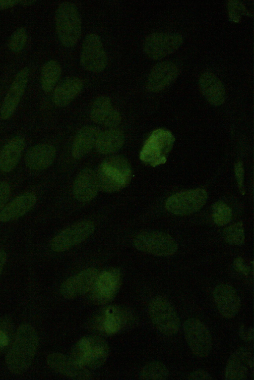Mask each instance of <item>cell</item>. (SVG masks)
I'll return each instance as SVG.
<instances>
[{
	"instance_id": "cell-32",
	"label": "cell",
	"mask_w": 254,
	"mask_h": 380,
	"mask_svg": "<svg viewBox=\"0 0 254 380\" xmlns=\"http://www.w3.org/2000/svg\"><path fill=\"white\" fill-rule=\"evenodd\" d=\"M212 217L214 222L220 226L229 223L232 219V212L231 208L222 202L215 203L212 207Z\"/></svg>"
},
{
	"instance_id": "cell-2",
	"label": "cell",
	"mask_w": 254,
	"mask_h": 380,
	"mask_svg": "<svg viewBox=\"0 0 254 380\" xmlns=\"http://www.w3.org/2000/svg\"><path fill=\"white\" fill-rule=\"evenodd\" d=\"M96 175L99 190L110 193L120 190L128 184L131 170L125 158L113 156L101 163Z\"/></svg>"
},
{
	"instance_id": "cell-14",
	"label": "cell",
	"mask_w": 254,
	"mask_h": 380,
	"mask_svg": "<svg viewBox=\"0 0 254 380\" xmlns=\"http://www.w3.org/2000/svg\"><path fill=\"white\" fill-rule=\"evenodd\" d=\"M127 313L116 305L107 306L102 308L93 318L94 329L106 334L118 332L127 321Z\"/></svg>"
},
{
	"instance_id": "cell-25",
	"label": "cell",
	"mask_w": 254,
	"mask_h": 380,
	"mask_svg": "<svg viewBox=\"0 0 254 380\" xmlns=\"http://www.w3.org/2000/svg\"><path fill=\"white\" fill-rule=\"evenodd\" d=\"M199 85L202 94L211 104L218 106L225 101L226 93L221 80L213 73L205 72L199 79Z\"/></svg>"
},
{
	"instance_id": "cell-12",
	"label": "cell",
	"mask_w": 254,
	"mask_h": 380,
	"mask_svg": "<svg viewBox=\"0 0 254 380\" xmlns=\"http://www.w3.org/2000/svg\"><path fill=\"white\" fill-rule=\"evenodd\" d=\"M183 42V36L179 34L154 33L145 38L143 51L149 58L159 59L173 53Z\"/></svg>"
},
{
	"instance_id": "cell-24",
	"label": "cell",
	"mask_w": 254,
	"mask_h": 380,
	"mask_svg": "<svg viewBox=\"0 0 254 380\" xmlns=\"http://www.w3.org/2000/svg\"><path fill=\"white\" fill-rule=\"evenodd\" d=\"M32 192L23 193L8 203L0 212V221L8 222L16 219L29 212L36 202Z\"/></svg>"
},
{
	"instance_id": "cell-39",
	"label": "cell",
	"mask_w": 254,
	"mask_h": 380,
	"mask_svg": "<svg viewBox=\"0 0 254 380\" xmlns=\"http://www.w3.org/2000/svg\"><path fill=\"white\" fill-rule=\"evenodd\" d=\"M234 266L238 271L242 272L245 274H247L249 272V269L243 262V259L241 257L237 258L234 262Z\"/></svg>"
},
{
	"instance_id": "cell-37",
	"label": "cell",
	"mask_w": 254,
	"mask_h": 380,
	"mask_svg": "<svg viewBox=\"0 0 254 380\" xmlns=\"http://www.w3.org/2000/svg\"><path fill=\"white\" fill-rule=\"evenodd\" d=\"M236 177L239 185V188L242 193L244 194V171L243 165L241 162L237 163L235 166Z\"/></svg>"
},
{
	"instance_id": "cell-15",
	"label": "cell",
	"mask_w": 254,
	"mask_h": 380,
	"mask_svg": "<svg viewBox=\"0 0 254 380\" xmlns=\"http://www.w3.org/2000/svg\"><path fill=\"white\" fill-rule=\"evenodd\" d=\"M29 73V68L24 67L16 75L0 108V115L2 119H9L15 112L24 93Z\"/></svg>"
},
{
	"instance_id": "cell-29",
	"label": "cell",
	"mask_w": 254,
	"mask_h": 380,
	"mask_svg": "<svg viewBox=\"0 0 254 380\" xmlns=\"http://www.w3.org/2000/svg\"><path fill=\"white\" fill-rule=\"evenodd\" d=\"M125 137L119 129L111 128L100 132L96 142L97 151L102 154H108L119 150L123 145Z\"/></svg>"
},
{
	"instance_id": "cell-27",
	"label": "cell",
	"mask_w": 254,
	"mask_h": 380,
	"mask_svg": "<svg viewBox=\"0 0 254 380\" xmlns=\"http://www.w3.org/2000/svg\"><path fill=\"white\" fill-rule=\"evenodd\" d=\"M82 81L76 77L64 79L55 89L53 101L55 105L64 107L68 105L81 91Z\"/></svg>"
},
{
	"instance_id": "cell-26",
	"label": "cell",
	"mask_w": 254,
	"mask_h": 380,
	"mask_svg": "<svg viewBox=\"0 0 254 380\" xmlns=\"http://www.w3.org/2000/svg\"><path fill=\"white\" fill-rule=\"evenodd\" d=\"M24 138L19 135L11 138L2 148L0 153V170L9 172L18 163L24 149Z\"/></svg>"
},
{
	"instance_id": "cell-33",
	"label": "cell",
	"mask_w": 254,
	"mask_h": 380,
	"mask_svg": "<svg viewBox=\"0 0 254 380\" xmlns=\"http://www.w3.org/2000/svg\"><path fill=\"white\" fill-rule=\"evenodd\" d=\"M224 237L226 242L230 244H243L245 241L243 223L238 222L226 228L224 231Z\"/></svg>"
},
{
	"instance_id": "cell-36",
	"label": "cell",
	"mask_w": 254,
	"mask_h": 380,
	"mask_svg": "<svg viewBox=\"0 0 254 380\" xmlns=\"http://www.w3.org/2000/svg\"><path fill=\"white\" fill-rule=\"evenodd\" d=\"M10 194L9 184L5 181H0V212L5 206Z\"/></svg>"
},
{
	"instance_id": "cell-20",
	"label": "cell",
	"mask_w": 254,
	"mask_h": 380,
	"mask_svg": "<svg viewBox=\"0 0 254 380\" xmlns=\"http://www.w3.org/2000/svg\"><path fill=\"white\" fill-rule=\"evenodd\" d=\"M179 74L178 66L171 61H163L155 65L151 70L146 82L147 89L159 92L168 87Z\"/></svg>"
},
{
	"instance_id": "cell-35",
	"label": "cell",
	"mask_w": 254,
	"mask_h": 380,
	"mask_svg": "<svg viewBox=\"0 0 254 380\" xmlns=\"http://www.w3.org/2000/svg\"><path fill=\"white\" fill-rule=\"evenodd\" d=\"M229 16L233 22H238L243 14L245 8L244 5L239 1H229L228 3Z\"/></svg>"
},
{
	"instance_id": "cell-38",
	"label": "cell",
	"mask_w": 254,
	"mask_h": 380,
	"mask_svg": "<svg viewBox=\"0 0 254 380\" xmlns=\"http://www.w3.org/2000/svg\"><path fill=\"white\" fill-rule=\"evenodd\" d=\"M187 379L194 380H213V378L211 375L206 371L202 369H198L190 373L188 376Z\"/></svg>"
},
{
	"instance_id": "cell-41",
	"label": "cell",
	"mask_w": 254,
	"mask_h": 380,
	"mask_svg": "<svg viewBox=\"0 0 254 380\" xmlns=\"http://www.w3.org/2000/svg\"><path fill=\"white\" fill-rule=\"evenodd\" d=\"M240 335L242 339L245 340L251 341L253 339V328H250L246 332L243 328H241L240 330Z\"/></svg>"
},
{
	"instance_id": "cell-44",
	"label": "cell",
	"mask_w": 254,
	"mask_h": 380,
	"mask_svg": "<svg viewBox=\"0 0 254 380\" xmlns=\"http://www.w3.org/2000/svg\"><path fill=\"white\" fill-rule=\"evenodd\" d=\"M35 2V1H31V0H20V4L23 5H31L33 3H34Z\"/></svg>"
},
{
	"instance_id": "cell-34",
	"label": "cell",
	"mask_w": 254,
	"mask_h": 380,
	"mask_svg": "<svg viewBox=\"0 0 254 380\" xmlns=\"http://www.w3.org/2000/svg\"><path fill=\"white\" fill-rule=\"evenodd\" d=\"M28 38L25 28L20 27L12 34L8 43L9 49L13 52H19L25 47Z\"/></svg>"
},
{
	"instance_id": "cell-9",
	"label": "cell",
	"mask_w": 254,
	"mask_h": 380,
	"mask_svg": "<svg viewBox=\"0 0 254 380\" xmlns=\"http://www.w3.org/2000/svg\"><path fill=\"white\" fill-rule=\"evenodd\" d=\"M80 62L84 69L92 72H100L106 67L107 55L97 34L90 33L84 38L81 48Z\"/></svg>"
},
{
	"instance_id": "cell-8",
	"label": "cell",
	"mask_w": 254,
	"mask_h": 380,
	"mask_svg": "<svg viewBox=\"0 0 254 380\" xmlns=\"http://www.w3.org/2000/svg\"><path fill=\"white\" fill-rule=\"evenodd\" d=\"M135 247L141 251L158 256L174 254L178 249L174 239L169 234L158 231H146L133 239Z\"/></svg>"
},
{
	"instance_id": "cell-28",
	"label": "cell",
	"mask_w": 254,
	"mask_h": 380,
	"mask_svg": "<svg viewBox=\"0 0 254 380\" xmlns=\"http://www.w3.org/2000/svg\"><path fill=\"white\" fill-rule=\"evenodd\" d=\"M100 130L93 126L82 128L76 135L72 146V156L79 159L88 154L96 144Z\"/></svg>"
},
{
	"instance_id": "cell-17",
	"label": "cell",
	"mask_w": 254,
	"mask_h": 380,
	"mask_svg": "<svg viewBox=\"0 0 254 380\" xmlns=\"http://www.w3.org/2000/svg\"><path fill=\"white\" fill-rule=\"evenodd\" d=\"M253 357L247 348L237 349L229 357L225 370V379L244 380L249 377L253 367Z\"/></svg>"
},
{
	"instance_id": "cell-40",
	"label": "cell",
	"mask_w": 254,
	"mask_h": 380,
	"mask_svg": "<svg viewBox=\"0 0 254 380\" xmlns=\"http://www.w3.org/2000/svg\"><path fill=\"white\" fill-rule=\"evenodd\" d=\"M20 0H0V10L9 8L20 3Z\"/></svg>"
},
{
	"instance_id": "cell-11",
	"label": "cell",
	"mask_w": 254,
	"mask_h": 380,
	"mask_svg": "<svg viewBox=\"0 0 254 380\" xmlns=\"http://www.w3.org/2000/svg\"><path fill=\"white\" fill-rule=\"evenodd\" d=\"M121 284V273L113 268L99 273L91 290L90 299L94 304L103 305L110 302L117 294Z\"/></svg>"
},
{
	"instance_id": "cell-7",
	"label": "cell",
	"mask_w": 254,
	"mask_h": 380,
	"mask_svg": "<svg viewBox=\"0 0 254 380\" xmlns=\"http://www.w3.org/2000/svg\"><path fill=\"white\" fill-rule=\"evenodd\" d=\"M183 330L192 353L199 358L208 357L212 349V341L206 325L197 318H190L184 322Z\"/></svg>"
},
{
	"instance_id": "cell-31",
	"label": "cell",
	"mask_w": 254,
	"mask_h": 380,
	"mask_svg": "<svg viewBox=\"0 0 254 380\" xmlns=\"http://www.w3.org/2000/svg\"><path fill=\"white\" fill-rule=\"evenodd\" d=\"M166 366L159 361H153L146 364L141 370L139 378L146 380H164L169 377Z\"/></svg>"
},
{
	"instance_id": "cell-10",
	"label": "cell",
	"mask_w": 254,
	"mask_h": 380,
	"mask_svg": "<svg viewBox=\"0 0 254 380\" xmlns=\"http://www.w3.org/2000/svg\"><path fill=\"white\" fill-rule=\"evenodd\" d=\"M207 192L203 189L190 190L177 193L166 201L168 211L177 215H186L199 211L205 204Z\"/></svg>"
},
{
	"instance_id": "cell-43",
	"label": "cell",
	"mask_w": 254,
	"mask_h": 380,
	"mask_svg": "<svg viewBox=\"0 0 254 380\" xmlns=\"http://www.w3.org/2000/svg\"><path fill=\"white\" fill-rule=\"evenodd\" d=\"M7 343L5 336H4L3 333L0 331V345H4Z\"/></svg>"
},
{
	"instance_id": "cell-1",
	"label": "cell",
	"mask_w": 254,
	"mask_h": 380,
	"mask_svg": "<svg viewBox=\"0 0 254 380\" xmlns=\"http://www.w3.org/2000/svg\"><path fill=\"white\" fill-rule=\"evenodd\" d=\"M38 345L39 338L35 328L28 324L20 325L5 357L8 370L14 374L25 372L31 365Z\"/></svg>"
},
{
	"instance_id": "cell-6",
	"label": "cell",
	"mask_w": 254,
	"mask_h": 380,
	"mask_svg": "<svg viewBox=\"0 0 254 380\" xmlns=\"http://www.w3.org/2000/svg\"><path fill=\"white\" fill-rule=\"evenodd\" d=\"M174 141L175 138L169 131L164 129L154 131L143 146L140 160L152 166L164 163Z\"/></svg>"
},
{
	"instance_id": "cell-13",
	"label": "cell",
	"mask_w": 254,
	"mask_h": 380,
	"mask_svg": "<svg viewBox=\"0 0 254 380\" xmlns=\"http://www.w3.org/2000/svg\"><path fill=\"white\" fill-rule=\"evenodd\" d=\"M94 230V225L90 221L75 223L54 237L50 243L51 248L58 252L66 250L85 240Z\"/></svg>"
},
{
	"instance_id": "cell-23",
	"label": "cell",
	"mask_w": 254,
	"mask_h": 380,
	"mask_svg": "<svg viewBox=\"0 0 254 380\" xmlns=\"http://www.w3.org/2000/svg\"><path fill=\"white\" fill-rule=\"evenodd\" d=\"M56 156V150L53 145L38 144L30 148L26 152L25 164L31 170H44L53 163Z\"/></svg>"
},
{
	"instance_id": "cell-30",
	"label": "cell",
	"mask_w": 254,
	"mask_h": 380,
	"mask_svg": "<svg viewBox=\"0 0 254 380\" xmlns=\"http://www.w3.org/2000/svg\"><path fill=\"white\" fill-rule=\"evenodd\" d=\"M62 73L60 64L55 60H50L43 65L40 76V83L45 92L51 91L58 82Z\"/></svg>"
},
{
	"instance_id": "cell-22",
	"label": "cell",
	"mask_w": 254,
	"mask_h": 380,
	"mask_svg": "<svg viewBox=\"0 0 254 380\" xmlns=\"http://www.w3.org/2000/svg\"><path fill=\"white\" fill-rule=\"evenodd\" d=\"M99 188L96 173L91 168L82 169L77 175L73 186V193L79 201L86 202L97 195Z\"/></svg>"
},
{
	"instance_id": "cell-21",
	"label": "cell",
	"mask_w": 254,
	"mask_h": 380,
	"mask_svg": "<svg viewBox=\"0 0 254 380\" xmlns=\"http://www.w3.org/2000/svg\"><path fill=\"white\" fill-rule=\"evenodd\" d=\"M90 116L95 122L108 127H115L121 121L120 113L112 106L108 97L101 96L93 102Z\"/></svg>"
},
{
	"instance_id": "cell-16",
	"label": "cell",
	"mask_w": 254,
	"mask_h": 380,
	"mask_svg": "<svg viewBox=\"0 0 254 380\" xmlns=\"http://www.w3.org/2000/svg\"><path fill=\"white\" fill-rule=\"evenodd\" d=\"M99 274L95 268H88L65 280L60 292L64 298L71 299L91 291Z\"/></svg>"
},
{
	"instance_id": "cell-4",
	"label": "cell",
	"mask_w": 254,
	"mask_h": 380,
	"mask_svg": "<svg viewBox=\"0 0 254 380\" xmlns=\"http://www.w3.org/2000/svg\"><path fill=\"white\" fill-rule=\"evenodd\" d=\"M57 34L61 43L71 48L78 42L81 34V20L76 6L68 1L62 2L55 14Z\"/></svg>"
},
{
	"instance_id": "cell-42",
	"label": "cell",
	"mask_w": 254,
	"mask_h": 380,
	"mask_svg": "<svg viewBox=\"0 0 254 380\" xmlns=\"http://www.w3.org/2000/svg\"><path fill=\"white\" fill-rule=\"evenodd\" d=\"M6 260V253L2 249H0V275L2 271Z\"/></svg>"
},
{
	"instance_id": "cell-3",
	"label": "cell",
	"mask_w": 254,
	"mask_h": 380,
	"mask_svg": "<svg viewBox=\"0 0 254 380\" xmlns=\"http://www.w3.org/2000/svg\"><path fill=\"white\" fill-rule=\"evenodd\" d=\"M109 354V347L105 340L97 336H88L74 344L69 356L81 366L94 369L103 365Z\"/></svg>"
},
{
	"instance_id": "cell-18",
	"label": "cell",
	"mask_w": 254,
	"mask_h": 380,
	"mask_svg": "<svg viewBox=\"0 0 254 380\" xmlns=\"http://www.w3.org/2000/svg\"><path fill=\"white\" fill-rule=\"evenodd\" d=\"M213 298L219 314L224 318L234 317L240 310V298L235 288L229 284L217 285L213 291Z\"/></svg>"
},
{
	"instance_id": "cell-5",
	"label": "cell",
	"mask_w": 254,
	"mask_h": 380,
	"mask_svg": "<svg viewBox=\"0 0 254 380\" xmlns=\"http://www.w3.org/2000/svg\"><path fill=\"white\" fill-rule=\"evenodd\" d=\"M148 312L156 328L166 336H173L179 330L180 321L171 303L164 297L158 296L150 302Z\"/></svg>"
},
{
	"instance_id": "cell-19",
	"label": "cell",
	"mask_w": 254,
	"mask_h": 380,
	"mask_svg": "<svg viewBox=\"0 0 254 380\" xmlns=\"http://www.w3.org/2000/svg\"><path fill=\"white\" fill-rule=\"evenodd\" d=\"M49 367L64 376L77 380L89 379L91 374L88 369L77 363L70 356L55 352L46 358Z\"/></svg>"
}]
</instances>
